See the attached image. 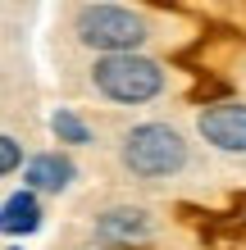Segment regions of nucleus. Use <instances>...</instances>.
<instances>
[{
    "label": "nucleus",
    "mask_w": 246,
    "mask_h": 250,
    "mask_svg": "<svg viewBox=\"0 0 246 250\" xmlns=\"http://www.w3.org/2000/svg\"><path fill=\"white\" fill-rule=\"evenodd\" d=\"M0 168H5V173L19 168V141H14V137H0Z\"/></svg>",
    "instance_id": "obj_9"
},
{
    "label": "nucleus",
    "mask_w": 246,
    "mask_h": 250,
    "mask_svg": "<svg viewBox=\"0 0 246 250\" xmlns=\"http://www.w3.org/2000/svg\"><path fill=\"white\" fill-rule=\"evenodd\" d=\"M151 232V218L141 209H105L96 218V237L105 241H133V237H146Z\"/></svg>",
    "instance_id": "obj_6"
},
{
    "label": "nucleus",
    "mask_w": 246,
    "mask_h": 250,
    "mask_svg": "<svg viewBox=\"0 0 246 250\" xmlns=\"http://www.w3.org/2000/svg\"><path fill=\"white\" fill-rule=\"evenodd\" d=\"M201 137L210 146H219L228 155H246V105L237 100H224V105H210L205 114L196 119Z\"/></svg>",
    "instance_id": "obj_4"
},
{
    "label": "nucleus",
    "mask_w": 246,
    "mask_h": 250,
    "mask_svg": "<svg viewBox=\"0 0 246 250\" xmlns=\"http://www.w3.org/2000/svg\"><path fill=\"white\" fill-rule=\"evenodd\" d=\"M50 132H55L60 141H68V146H87V141H91L87 123L78 119V114H68V109H55V114H50Z\"/></svg>",
    "instance_id": "obj_8"
},
{
    "label": "nucleus",
    "mask_w": 246,
    "mask_h": 250,
    "mask_svg": "<svg viewBox=\"0 0 246 250\" xmlns=\"http://www.w3.org/2000/svg\"><path fill=\"white\" fill-rule=\"evenodd\" d=\"M78 41L100 55H137V46L146 41V23H141V14L123 5H82Z\"/></svg>",
    "instance_id": "obj_2"
},
{
    "label": "nucleus",
    "mask_w": 246,
    "mask_h": 250,
    "mask_svg": "<svg viewBox=\"0 0 246 250\" xmlns=\"http://www.w3.org/2000/svg\"><path fill=\"white\" fill-rule=\"evenodd\" d=\"M0 228H5V237H27V232L41 228V205L32 191H19V196L5 200V218H0Z\"/></svg>",
    "instance_id": "obj_7"
},
{
    "label": "nucleus",
    "mask_w": 246,
    "mask_h": 250,
    "mask_svg": "<svg viewBox=\"0 0 246 250\" xmlns=\"http://www.w3.org/2000/svg\"><path fill=\"white\" fill-rule=\"evenodd\" d=\"M27 187L32 191H64L68 182H73V164H68L64 155H55V150H46V155H37V159H27Z\"/></svg>",
    "instance_id": "obj_5"
},
{
    "label": "nucleus",
    "mask_w": 246,
    "mask_h": 250,
    "mask_svg": "<svg viewBox=\"0 0 246 250\" xmlns=\"http://www.w3.org/2000/svg\"><path fill=\"white\" fill-rule=\"evenodd\" d=\"M91 86L114 105H146L164 91V68L146 55H100L91 68Z\"/></svg>",
    "instance_id": "obj_1"
},
{
    "label": "nucleus",
    "mask_w": 246,
    "mask_h": 250,
    "mask_svg": "<svg viewBox=\"0 0 246 250\" xmlns=\"http://www.w3.org/2000/svg\"><path fill=\"white\" fill-rule=\"evenodd\" d=\"M123 164L137 178H173L187 164V141L164 123H137L123 137Z\"/></svg>",
    "instance_id": "obj_3"
}]
</instances>
